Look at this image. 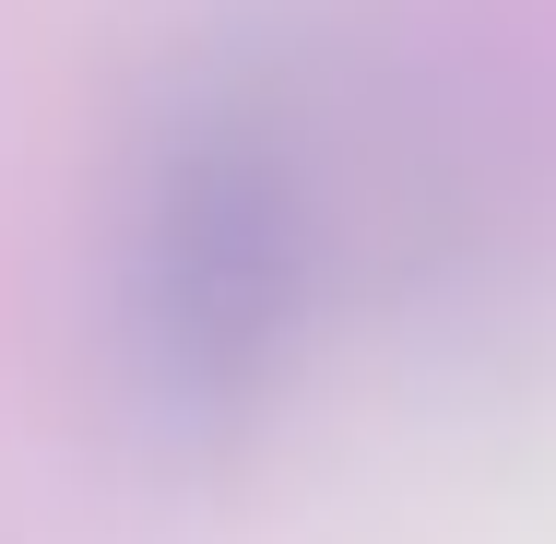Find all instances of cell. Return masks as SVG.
<instances>
[{
    "label": "cell",
    "mask_w": 556,
    "mask_h": 544,
    "mask_svg": "<svg viewBox=\"0 0 556 544\" xmlns=\"http://www.w3.org/2000/svg\"><path fill=\"white\" fill-rule=\"evenodd\" d=\"M320 261H332V214H320L308 142L273 107H202L154 154V190L130 214L118 331H130L142 391L178 427L249 415L296 367Z\"/></svg>",
    "instance_id": "6da1fadb"
}]
</instances>
